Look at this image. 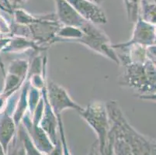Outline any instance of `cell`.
<instances>
[{
  "label": "cell",
  "instance_id": "1",
  "mask_svg": "<svg viewBox=\"0 0 156 155\" xmlns=\"http://www.w3.org/2000/svg\"><path fill=\"white\" fill-rule=\"evenodd\" d=\"M120 85L131 88L139 95L156 93V66L148 57L143 62H124Z\"/></svg>",
  "mask_w": 156,
  "mask_h": 155
},
{
  "label": "cell",
  "instance_id": "2",
  "mask_svg": "<svg viewBox=\"0 0 156 155\" xmlns=\"http://www.w3.org/2000/svg\"><path fill=\"white\" fill-rule=\"evenodd\" d=\"M79 113L96 133L100 152L103 153L111 128L106 105L100 101H93Z\"/></svg>",
  "mask_w": 156,
  "mask_h": 155
},
{
  "label": "cell",
  "instance_id": "3",
  "mask_svg": "<svg viewBox=\"0 0 156 155\" xmlns=\"http://www.w3.org/2000/svg\"><path fill=\"white\" fill-rule=\"evenodd\" d=\"M83 31V37L74 42L80 43L95 52L108 58L117 64H120L117 55L110 44V39L106 34L96 25L86 21L80 28Z\"/></svg>",
  "mask_w": 156,
  "mask_h": 155
},
{
  "label": "cell",
  "instance_id": "4",
  "mask_svg": "<svg viewBox=\"0 0 156 155\" xmlns=\"http://www.w3.org/2000/svg\"><path fill=\"white\" fill-rule=\"evenodd\" d=\"M48 102L50 103L52 110L56 115H61L62 111L66 109H74L80 112L83 109L82 106L76 104L70 98L65 89L57 83L49 82L48 84Z\"/></svg>",
  "mask_w": 156,
  "mask_h": 155
},
{
  "label": "cell",
  "instance_id": "5",
  "mask_svg": "<svg viewBox=\"0 0 156 155\" xmlns=\"http://www.w3.org/2000/svg\"><path fill=\"white\" fill-rule=\"evenodd\" d=\"M83 19L93 24L107 23L106 15L97 3L90 0H65Z\"/></svg>",
  "mask_w": 156,
  "mask_h": 155
},
{
  "label": "cell",
  "instance_id": "6",
  "mask_svg": "<svg viewBox=\"0 0 156 155\" xmlns=\"http://www.w3.org/2000/svg\"><path fill=\"white\" fill-rule=\"evenodd\" d=\"M132 39L129 42L117 46L124 47L131 44H140L144 47L153 45L156 41V26L147 23L139 17L136 21Z\"/></svg>",
  "mask_w": 156,
  "mask_h": 155
},
{
  "label": "cell",
  "instance_id": "7",
  "mask_svg": "<svg viewBox=\"0 0 156 155\" xmlns=\"http://www.w3.org/2000/svg\"><path fill=\"white\" fill-rule=\"evenodd\" d=\"M57 5V17L64 26H74L80 29L87 20L81 16L73 7L65 0H55Z\"/></svg>",
  "mask_w": 156,
  "mask_h": 155
},
{
  "label": "cell",
  "instance_id": "8",
  "mask_svg": "<svg viewBox=\"0 0 156 155\" xmlns=\"http://www.w3.org/2000/svg\"><path fill=\"white\" fill-rule=\"evenodd\" d=\"M16 124L6 110L0 113V144L6 153L7 147L16 133Z\"/></svg>",
  "mask_w": 156,
  "mask_h": 155
},
{
  "label": "cell",
  "instance_id": "9",
  "mask_svg": "<svg viewBox=\"0 0 156 155\" xmlns=\"http://www.w3.org/2000/svg\"><path fill=\"white\" fill-rule=\"evenodd\" d=\"M32 48L37 51H44L46 48H42L41 47L37 46L34 41L32 40H29L27 37L20 36H13L11 37V41L8 46L3 50V52H21V51H26V50Z\"/></svg>",
  "mask_w": 156,
  "mask_h": 155
},
{
  "label": "cell",
  "instance_id": "10",
  "mask_svg": "<svg viewBox=\"0 0 156 155\" xmlns=\"http://www.w3.org/2000/svg\"><path fill=\"white\" fill-rule=\"evenodd\" d=\"M139 17L147 23L156 26V2H148L146 0H142Z\"/></svg>",
  "mask_w": 156,
  "mask_h": 155
},
{
  "label": "cell",
  "instance_id": "11",
  "mask_svg": "<svg viewBox=\"0 0 156 155\" xmlns=\"http://www.w3.org/2000/svg\"><path fill=\"white\" fill-rule=\"evenodd\" d=\"M6 155H27L23 140L18 130L7 147Z\"/></svg>",
  "mask_w": 156,
  "mask_h": 155
},
{
  "label": "cell",
  "instance_id": "12",
  "mask_svg": "<svg viewBox=\"0 0 156 155\" xmlns=\"http://www.w3.org/2000/svg\"><path fill=\"white\" fill-rule=\"evenodd\" d=\"M130 22L135 23L140 15V6L142 0H124Z\"/></svg>",
  "mask_w": 156,
  "mask_h": 155
},
{
  "label": "cell",
  "instance_id": "13",
  "mask_svg": "<svg viewBox=\"0 0 156 155\" xmlns=\"http://www.w3.org/2000/svg\"><path fill=\"white\" fill-rule=\"evenodd\" d=\"M19 126L20 128L18 131H19L21 137H22L23 140L27 155H44L41 152L37 150V148L33 143L32 140H31L29 134H28L25 127H23L22 125L20 124Z\"/></svg>",
  "mask_w": 156,
  "mask_h": 155
},
{
  "label": "cell",
  "instance_id": "14",
  "mask_svg": "<svg viewBox=\"0 0 156 155\" xmlns=\"http://www.w3.org/2000/svg\"><path fill=\"white\" fill-rule=\"evenodd\" d=\"M27 67L28 65L25 61L16 60V61L12 62V63L9 65L7 72L17 75L21 79H24V77L27 73Z\"/></svg>",
  "mask_w": 156,
  "mask_h": 155
},
{
  "label": "cell",
  "instance_id": "15",
  "mask_svg": "<svg viewBox=\"0 0 156 155\" xmlns=\"http://www.w3.org/2000/svg\"><path fill=\"white\" fill-rule=\"evenodd\" d=\"M88 155H113V136L111 133H109L108 138L106 140V145L103 149V153L100 152V148H99V143L96 141L93 144L91 147V150L89 151V153Z\"/></svg>",
  "mask_w": 156,
  "mask_h": 155
},
{
  "label": "cell",
  "instance_id": "16",
  "mask_svg": "<svg viewBox=\"0 0 156 155\" xmlns=\"http://www.w3.org/2000/svg\"><path fill=\"white\" fill-rule=\"evenodd\" d=\"M57 116V120L59 125V130H60V135H61V142H62V150H63V155H72L69 150V146L67 144V141H66V138H65V132H64L63 128V123L62 121V118H61V115H58Z\"/></svg>",
  "mask_w": 156,
  "mask_h": 155
},
{
  "label": "cell",
  "instance_id": "17",
  "mask_svg": "<svg viewBox=\"0 0 156 155\" xmlns=\"http://www.w3.org/2000/svg\"><path fill=\"white\" fill-rule=\"evenodd\" d=\"M26 1L27 0H0V8L9 12L12 7L21 5Z\"/></svg>",
  "mask_w": 156,
  "mask_h": 155
},
{
  "label": "cell",
  "instance_id": "18",
  "mask_svg": "<svg viewBox=\"0 0 156 155\" xmlns=\"http://www.w3.org/2000/svg\"><path fill=\"white\" fill-rule=\"evenodd\" d=\"M45 155H63L62 145L60 139H59V140L58 141V143L55 145V147L53 148V150Z\"/></svg>",
  "mask_w": 156,
  "mask_h": 155
},
{
  "label": "cell",
  "instance_id": "19",
  "mask_svg": "<svg viewBox=\"0 0 156 155\" xmlns=\"http://www.w3.org/2000/svg\"><path fill=\"white\" fill-rule=\"evenodd\" d=\"M11 41V37H0V51H3V50L8 46Z\"/></svg>",
  "mask_w": 156,
  "mask_h": 155
},
{
  "label": "cell",
  "instance_id": "20",
  "mask_svg": "<svg viewBox=\"0 0 156 155\" xmlns=\"http://www.w3.org/2000/svg\"><path fill=\"white\" fill-rule=\"evenodd\" d=\"M138 98L144 100H150L156 102V93L151 94V95H138Z\"/></svg>",
  "mask_w": 156,
  "mask_h": 155
},
{
  "label": "cell",
  "instance_id": "21",
  "mask_svg": "<svg viewBox=\"0 0 156 155\" xmlns=\"http://www.w3.org/2000/svg\"><path fill=\"white\" fill-rule=\"evenodd\" d=\"M147 54L151 57L156 58V44L151 45V46L147 47Z\"/></svg>",
  "mask_w": 156,
  "mask_h": 155
},
{
  "label": "cell",
  "instance_id": "22",
  "mask_svg": "<svg viewBox=\"0 0 156 155\" xmlns=\"http://www.w3.org/2000/svg\"><path fill=\"white\" fill-rule=\"evenodd\" d=\"M0 69H1V71H2V74H3L4 75H5V66H4V64H3V62H2V59H1V58H0Z\"/></svg>",
  "mask_w": 156,
  "mask_h": 155
},
{
  "label": "cell",
  "instance_id": "23",
  "mask_svg": "<svg viewBox=\"0 0 156 155\" xmlns=\"http://www.w3.org/2000/svg\"><path fill=\"white\" fill-rule=\"evenodd\" d=\"M0 155H6L5 150H3V148H2V145L1 144H0Z\"/></svg>",
  "mask_w": 156,
  "mask_h": 155
},
{
  "label": "cell",
  "instance_id": "24",
  "mask_svg": "<svg viewBox=\"0 0 156 155\" xmlns=\"http://www.w3.org/2000/svg\"><path fill=\"white\" fill-rule=\"evenodd\" d=\"M147 55H148V54H147ZM148 57H149V58H151V60L153 62V63H154V65H155V66H156V58H154V57L150 56L149 55H148Z\"/></svg>",
  "mask_w": 156,
  "mask_h": 155
},
{
  "label": "cell",
  "instance_id": "25",
  "mask_svg": "<svg viewBox=\"0 0 156 155\" xmlns=\"http://www.w3.org/2000/svg\"><path fill=\"white\" fill-rule=\"evenodd\" d=\"M101 1H102V0H94V2H96V3H100Z\"/></svg>",
  "mask_w": 156,
  "mask_h": 155
},
{
  "label": "cell",
  "instance_id": "26",
  "mask_svg": "<svg viewBox=\"0 0 156 155\" xmlns=\"http://www.w3.org/2000/svg\"><path fill=\"white\" fill-rule=\"evenodd\" d=\"M90 1H93H93H94V0H90Z\"/></svg>",
  "mask_w": 156,
  "mask_h": 155
},
{
  "label": "cell",
  "instance_id": "27",
  "mask_svg": "<svg viewBox=\"0 0 156 155\" xmlns=\"http://www.w3.org/2000/svg\"><path fill=\"white\" fill-rule=\"evenodd\" d=\"M155 144H156V143H155Z\"/></svg>",
  "mask_w": 156,
  "mask_h": 155
},
{
  "label": "cell",
  "instance_id": "28",
  "mask_svg": "<svg viewBox=\"0 0 156 155\" xmlns=\"http://www.w3.org/2000/svg\"><path fill=\"white\" fill-rule=\"evenodd\" d=\"M155 1H156V0H155Z\"/></svg>",
  "mask_w": 156,
  "mask_h": 155
}]
</instances>
